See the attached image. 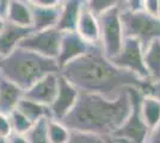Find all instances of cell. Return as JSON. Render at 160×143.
Here are the masks:
<instances>
[{
    "label": "cell",
    "instance_id": "obj_28",
    "mask_svg": "<svg viewBox=\"0 0 160 143\" xmlns=\"http://www.w3.org/2000/svg\"><path fill=\"white\" fill-rule=\"evenodd\" d=\"M145 143H160V123L158 126L149 131Z\"/></svg>",
    "mask_w": 160,
    "mask_h": 143
},
{
    "label": "cell",
    "instance_id": "obj_12",
    "mask_svg": "<svg viewBox=\"0 0 160 143\" xmlns=\"http://www.w3.org/2000/svg\"><path fill=\"white\" fill-rule=\"evenodd\" d=\"M59 75L60 73L49 74L32 85L24 92V98L32 100L46 106H50L55 99L59 86Z\"/></svg>",
    "mask_w": 160,
    "mask_h": 143
},
{
    "label": "cell",
    "instance_id": "obj_7",
    "mask_svg": "<svg viewBox=\"0 0 160 143\" xmlns=\"http://www.w3.org/2000/svg\"><path fill=\"white\" fill-rule=\"evenodd\" d=\"M111 61L117 67L133 73L142 80L151 81L143 61V48L139 41L134 38H126L121 51Z\"/></svg>",
    "mask_w": 160,
    "mask_h": 143
},
{
    "label": "cell",
    "instance_id": "obj_22",
    "mask_svg": "<svg viewBox=\"0 0 160 143\" xmlns=\"http://www.w3.org/2000/svg\"><path fill=\"white\" fill-rule=\"evenodd\" d=\"M48 122L49 119L44 118L40 122L35 123L32 128L25 135L29 143H49L48 138Z\"/></svg>",
    "mask_w": 160,
    "mask_h": 143
},
{
    "label": "cell",
    "instance_id": "obj_26",
    "mask_svg": "<svg viewBox=\"0 0 160 143\" xmlns=\"http://www.w3.org/2000/svg\"><path fill=\"white\" fill-rule=\"evenodd\" d=\"M12 134H13V130H12L10 117L4 113H0V136L8 138Z\"/></svg>",
    "mask_w": 160,
    "mask_h": 143
},
{
    "label": "cell",
    "instance_id": "obj_32",
    "mask_svg": "<svg viewBox=\"0 0 160 143\" xmlns=\"http://www.w3.org/2000/svg\"><path fill=\"white\" fill-rule=\"evenodd\" d=\"M5 25H6V21H5V19H2V18H0V34H1V31L4 30Z\"/></svg>",
    "mask_w": 160,
    "mask_h": 143
},
{
    "label": "cell",
    "instance_id": "obj_35",
    "mask_svg": "<svg viewBox=\"0 0 160 143\" xmlns=\"http://www.w3.org/2000/svg\"><path fill=\"white\" fill-rule=\"evenodd\" d=\"M159 17H160V14H159Z\"/></svg>",
    "mask_w": 160,
    "mask_h": 143
},
{
    "label": "cell",
    "instance_id": "obj_29",
    "mask_svg": "<svg viewBox=\"0 0 160 143\" xmlns=\"http://www.w3.org/2000/svg\"><path fill=\"white\" fill-rule=\"evenodd\" d=\"M7 143H29L25 135H18V134H12L7 138Z\"/></svg>",
    "mask_w": 160,
    "mask_h": 143
},
{
    "label": "cell",
    "instance_id": "obj_13",
    "mask_svg": "<svg viewBox=\"0 0 160 143\" xmlns=\"http://www.w3.org/2000/svg\"><path fill=\"white\" fill-rule=\"evenodd\" d=\"M32 32V27L19 26L6 21V25L0 34V59L6 57L16 50L20 43Z\"/></svg>",
    "mask_w": 160,
    "mask_h": 143
},
{
    "label": "cell",
    "instance_id": "obj_17",
    "mask_svg": "<svg viewBox=\"0 0 160 143\" xmlns=\"http://www.w3.org/2000/svg\"><path fill=\"white\" fill-rule=\"evenodd\" d=\"M6 21L19 26L32 27V13L29 1L10 0Z\"/></svg>",
    "mask_w": 160,
    "mask_h": 143
},
{
    "label": "cell",
    "instance_id": "obj_24",
    "mask_svg": "<svg viewBox=\"0 0 160 143\" xmlns=\"http://www.w3.org/2000/svg\"><path fill=\"white\" fill-rule=\"evenodd\" d=\"M85 4L87 8L98 18L99 16L104 14L109 10L116 6L118 1L116 0H90V1H85Z\"/></svg>",
    "mask_w": 160,
    "mask_h": 143
},
{
    "label": "cell",
    "instance_id": "obj_16",
    "mask_svg": "<svg viewBox=\"0 0 160 143\" xmlns=\"http://www.w3.org/2000/svg\"><path fill=\"white\" fill-rule=\"evenodd\" d=\"M84 1L80 0H65L61 4V12L56 29L61 32L75 31Z\"/></svg>",
    "mask_w": 160,
    "mask_h": 143
},
{
    "label": "cell",
    "instance_id": "obj_19",
    "mask_svg": "<svg viewBox=\"0 0 160 143\" xmlns=\"http://www.w3.org/2000/svg\"><path fill=\"white\" fill-rule=\"evenodd\" d=\"M143 61L151 81L160 79V40L153 41L143 50Z\"/></svg>",
    "mask_w": 160,
    "mask_h": 143
},
{
    "label": "cell",
    "instance_id": "obj_10",
    "mask_svg": "<svg viewBox=\"0 0 160 143\" xmlns=\"http://www.w3.org/2000/svg\"><path fill=\"white\" fill-rule=\"evenodd\" d=\"M32 13L33 31H42L56 27L61 12L59 0H32L29 1Z\"/></svg>",
    "mask_w": 160,
    "mask_h": 143
},
{
    "label": "cell",
    "instance_id": "obj_1",
    "mask_svg": "<svg viewBox=\"0 0 160 143\" xmlns=\"http://www.w3.org/2000/svg\"><path fill=\"white\" fill-rule=\"evenodd\" d=\"M60 74L80 92L103 95L109 99L120 97L129 88L140 89L143 94L151 91L152 81L117 67L104 55L100 45H92L84 56L71 62Z\"/></svg>",
    "mask_w": 160,
    "mask_h": 143
},
{
    "label": "cell",
    "instance_id": "obj_3",
    "mask_svg": "<svg viewBox=\"0 0 160 143\" xmlns=\"http://www.w3.org/2000/svg\"><path fill=\"white\" fill-rule=\"evenodd\" d=\"M54 73H60L55 60L20 47L6 57L0 59V74L19 86L24 92L42 78Z\"/></svg>",
    "mask_w": 160,
    "mask_h": 143
},
{
    "label": "cell",
    "instance_id": "obj_30",
    "mask_svg": "<svg viewBox=\"0 0 160 143\" xmlns=\"http://www.w3.org/2000/svg\"><path fill=\"white\" fill-rule=\"evenodd\" d=\"M8 5H10V0H0V18H2L5 21L7 17Z\"/></svg>",
    "mask_w": 160,
    "mask_h": 143
},
{
    "label": "cell",
    "instance_id": "obj_2",
    "mask_svg": "<svg viewBox=\"0 0 160 143\" xmlns=\"http://www.w3.org/2000/svg\"><path fill=\"white\" fill-rule=\"evenodd\" d=\"M129 89L115 99L80 92L74 109L61 123L69 130L93 134L100 137L112 136L127 119L132 110Z\"/></svg>",
    "mask_w": 160,
    "mask_h": 143
},
{
    "label": "cell",
    "instance_id": "obj_33",
    "mask_svg": "<svg viewBox=\"0 0 160 143\" xmlns=\"http://www.w3.org/2000/svg\"><path fill=\"white\" fill-rule=\"evenodd\" d=\"M105 140H107L108 143H121V142H117V141H115V140H112L111 137H105Z\"/></svg>",
    "mask_w": 160,
    "mask_h": 143
},
{
    "label": "cell",
    "instance_id": "obj_4",
    "mask_svg": "<svg viewBox=\"0 0 160 143\" xmlns=\"http://www.w3.org/2000/svg\"><path fill=\"white\" fill-rule=\"evenodd\" d=\"M121 8V21L126 38L140 42L143 50L155 40H160V18L146 13L143 10L128 11Z\"/></svg>",
    "mask_w": 160,
    "mask_h": 143
},
{
    "label": "cell",
    "instance_id": "obj_21",
    "mask_svg": "<svg viewBox=\"0 0 160 143\" xmlns=\"http://www.w3.org/2000/svg\"><path fill=\"white\" fill-rule=\"evenodd\" d=\"M71 136V130L59 121L49 119L48 138L49 143H67Z\"/></svg>",
    "mask_w": 160,
    "mask_h": 143
},
{
    "label": "cell",
    "instance_id": "obj_11",
    "mask_svg": "<svg viewBox=\"0 0 160 143\" xmlns=\"http://www.w3.org/2000/svg\"><path fill=\"white\" fill-rule=\"evenodd\" d=\"M91 47L92 45L88 44L86 41H84L77 31L62 32L59 54L55 60L60 70L71 62L84 56L91 49Z\"/></svg>",
    "mask_w": 160,
    "mask_h": 143
},
{
    "label": "cell",
    "instance_id": "obj_9",
    "mask_svg": "<svg viewBox=\"0 0 160 143\" xmlns=\"http://www.w3.org/2000/svg\"><path fill=\"white\" fill-rule=\"evenodd\" d=\"M79 94L80 91L73 83H71L61 74L59 75L58 92H56L54 102L49 106L52 119L61 122L74 109L75 104L79 99Z\"/></svg>",
    "mask_w": 160,
    "mask_h": 143
},
{
    "label": "cell",
    "instance_id": "obj_34",
    "mask_svg": "<svg viewBox=\"0 0 160 143\" xmlns=\"http://www.w3.org/2000/svg\"><path fill=\"white\" fill-rule=\"evenodd\" d=\"M0 143H7V138L0 136Z\"/></svg>",
    "mask_w": 160,
    "mask_h": 143
},
{
    "label": "cell",
    "instance_id": "obj_5",
    "mask_svg": "<svg viewBox=\"0 0 160 143\" xmlns=\"http://www.w3.org/2000/svg\"><path fill=\"white\" fill-rule=\"evenodd\" d=\"M98 23L100 30L99 45L104 55L112 60L118 55L126 40L121 21L120 1L111 10L98 17Z\"/></svg>",
    "mask_w": 160,
    "mask_h": 143
},
{
    "label": "cell",
    "instance_id": "obj_15",
    "mask_svg": "<svg viewBox=\"0 0 160 143\" xmlns=\"http://www.w3.org/2000/svg\"><path fill=\"white\" fill-rule=\"evenodd\" d=\"M24 98V91L0 74V113L10 115Z\"/></svg>",
    "mask_w": 160,
    "mask_h": 143
},
{
    "label": "cell",
    "instance_id": "obj_8",
    "mask_svg": "<svg viewBox=\"0 0 160 143\" xmlns=\"http://www.w3.org/2000/svg\"><path fill=\"white\" fill-rule=\"evenodd\" d=\"M61 38L62 32L56 27L42 31H33L20 43L19 47L47 59L56 60L60 49Z\"/></svg>",
    "mask_w": 160,
    "mask_h": 143
},
{
    "label": "cell",
    "instance_id": "obj_25",
    "mask_svg": "<svg viewBox=\"0 0 160 143\" xmlns=\"http://www.w3.org/2000/svg\"><path fill=\"white\" fill-rule=\"evenodd\" d=\"M67 143H108L105 137H100L93 134L71 130V136Z\"/></svg>",
    "mask_w": 160,
    "mask_h": 143
},
{
    "label": "cell",
    "instance_id": "obj_23",
    "mask_svg": "<svg viewBox=\"0 0 160 143\" xmlns=\"http://www.w3.org/2000/svg\"><path fill=\"white\" fill-rule=\"evenodd\" d=\"M8 117H10V121H11L13 134L27 135L28 131L32 128L33 123L31 121H29L23 113H20L18 110H14L13 112H11L8 115Z\"/></svg>",
    "mask_w": 160,
    "mask_h": 143
},
{
    "label": "cell",
    "instance_id": "obj_20",
    "mask_svg": "<svg viewBox=\"0 0 160 143\" xmlns=\"http://www.w3.org/2000/svg\"><path fill=\"white\" fill-rule=\"evenodd\" d=\"M16 110H18L20 113H23L33 124L40 122L42 119H44V118L52 119L50 109L48 106L38 104L36 102H32V100H29L27 98H23L20 100Z\"/></svg>",
    "mask_w": 160,
    "mask_h": 143
},
{
    "label": "cell",
    "instance_id": "obj_6",
    "mask_svg": "<svg viewBox=\"0 0 160 143\" xmlns=\"http://www.w3.org/2000/svg\"><path fill=\"white\" fill-rule=\"evenodd\" d=\"M129 92L132 98V110L124 123L110 137L121 143H145L149 129L141 115V98L143 93L136 88H130Z\"/></svg>",
    "mask_w": 160,
    "mask_h": 143
},
{
    "label": "cell",
    "instance_id": "obj_14",
    "mask_svg": "<svg viewBox=\"0 0 160 143\" xmlns=\"http://www.w3.org/2000/svg\"><path fill=\"white\" fill-rule=\"evenodd\" d=\"M75 31L88 44H91V45H99L100 30L98 18L87 8L85 1H84V6H82V10H81V13H80Z\"/></svg>",
    "mask_w": 160,
    "mask_h": 143
},
{
    "label": "cell",
    "instance_id": "obj_31",
    "mask_svg": "<svg viewBox=\"0 0 160 143\" xmlns=\"http://www.w3.org/2000/svg\"><path fill=\"white\" fill-rule=\"evenodd\" d=\"M148 94H152L154 97H157L160 100V79L157 81L152 82V86H151V91Z\"/></svg>",
    "mask_w": 160,
    "mask_h": 143
},
{
    "label": "cell",
    "instance_id": "obj_18",
    "mask_svg": "<svg viewBox=\"0 0 160 143\" xmlns=\"http://www.w3.org/2000/svg\"><path fill=\"white\" fill-rule=\"evenodd\" d=\"M141 115L149 131L160 123V100L152 94H143L141 98Z\"/></svg>",
    "mask_w": 160,
    "mask_h": 143
},
{
    "label": "cell",
    "instance_id": "obj_27",
    "mask_svg": "<svg viewBox=\"0 0 160 143\" xmlns=\"http://www.w3.org/2000/svg\"><path fill=\"white\" fill-rule=\"evenodd\" d=\"M142 10H143L146 13L151 14V16L159 17V14H160V0H143Z\"/></svg>",
    "mask_w": 160,
    "mask_h": 143
}]
</instances>
